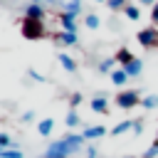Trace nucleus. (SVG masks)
Segmentation results:
<instances>
[{"mask_svg":"<svg viewBox=\"0 0 158 158\" xmlns=\"http://www.w3.org/2000/svg\"><path fill=\"white\" fill-rule=\"evenodd\" d=\"M123 72H126L128 77H138V74L143 72V59H138V57H136V59H133L128 67H123Z\"/></svg>","mask_w":158,"mask_h":158,"instance_id":"1a4fd4ad","label":"nucleus"},{"mask_svg":"<svg viewBox=\"0 0 158 158\" xmlns=\"http://www.w3.org/2000/svg\"><path fill=\"white\" fill-rule=\"evenodd\" d=\"M111 81H114L116 86H123V84L128 81V74H126V72L118 67V69H114V72H111Z\"/></svg>","mask_w":158,"mask_h":158,"instance_id":"f8f14e48","label":"nucleus"},{"mask_svg":"<svg viewBox=\"0 0 158 158\" xmlns=\"http://www.w3.org/2000/svg\"><path fill=\"white\" fill-rule=\"evenodd\" d=\"M20 121H22V123H30V121H35V111H25V114L20 116Z\"/></svg>","mask_w":158,"mask_h":158,"instance_id":"bb28decb","label":"nucleus"},{"mask_svg":"<svg viewBox=\"0 0 158 158\" xmlns=\"http://www.w3.org/2000/svg\"><path fill=\"white\" fill-rule=\"evenodd\" d=\"M86 158H96V148H94V146L86 148Z\"/></svg>","mask_w":158,"mask_h":158,"instance_id":"7c9ffc66","label":"nucleus"},{"mask_svg":"<svg viewBox=\"0 0 158 158\" xmlns=\"http://www.w3.org/2000/svg\"><path fill=\"white\" fill-rule=\"evenodd\" d=\"M32 2H37V5H42V2H44V0H32ZM49 2H54V0H49Z\"/></svg>","mask_w":158,"mask_h":158,"instance_id":"473e14b6","label":"nucleus"},{"mask_svg":"<svg viewBox=\"0 0 158 158\" xmlns=\"http://www.w3.org/2000/svg\"><path fill=\"white\" fill-rule=\"evenodd\" d=\"M84 25H86L89 30H96V27H99V17H96L94 12H89V15L84 17Z\"/></svg>","mask_w":158,"mask_h":158,"instance_id":"4be33fe9","label":"nucleus"},{"mask_svg":"<svg viewBox=\"0 0 158 158\" xmlns=\"http://www.w3.org/2000/svg\"><path fill=\"white\" fill-rule=\"evenodd\" d=\"M151 20H153V27H158V2L151 7Z\"/></svg>","mask_w":158,"mask_h":158,"instance_id":"cd10ccee","label":"nucleus"},{"mask_svg":"<svg viewBox=\"0 0 158 158\" xmlns=\"http://www.w3.org/2000/svg\"><path fill=\"white\" fill-rule=\"evenodd\" d=\"M131 131H133V133H141V131H143V118H136V121H133V128H131Z\"/></svg>","mask_w":158,"mask_h":158,"instance_id":"c85d7f7f","label":"nucleus"},{"mask_svg":"<svg viewBox=\"0 0 158 158\" xmlns=\"http://www.w3.org/2000/svg\"><path fill=\"white\" fill-rule=\"evenodd\" d=\"M96 2H106V0H96Z\"/></svg>","mask_w":158,"mask_h":158,"instance_id":"72a5a7b5","label":"nucleus"},{"mask_svg":"<svg viewBox=\"0 0 158 158\" xmlns=\"http://www.w3.org/2000/svg\"><path fill=\"white\" fill-rule=\"evenodd\" d=\"M138 104H141V96H138V91H133V89L116 94V106H118V109H133V106H138Z\"/></svg>","mask_w":158,"mask_h":158,"instance_id":"7ed1b4c3","label":"nucleus"},{"mask_svg":"<svg viewBox=\"0 0 158 158\" xmlns=\"http://www.w3.org/2000/svg\"><path fill=\"white\" fill-rule=\"evenodd\" d=\"M27 74H30V77H32V79H35V81H44V77H42V74H40V72H37V69H30V72H27Z\"/></svg>","mask_w":158,"mask_h":158,"instance_id":"c756f323","label":"nucleus"},{"mask_svg":"<svg viewBox=\"0 0 158 158\" xmlns=\"http://www.w3.org/2000/svg\"><path fill=\"white\" fill-rule=\"evenodd\" d=\"M104 133H106V128H104V126H86L81 136H84V138H101Z\"/></svg>","mask_w":158,"mask_h":158,"instance_id":"9b49d317","label":"nucleus"},{"mask_svg":"<svg viewBox=\"0 0 158 158\" xmlns=\"http://www.w3.org/2000/svg\"><path fill=\"white\" fill-rule=\"evenodd\" d=\"M128 128H133V118H123V121H118V123L111 128V133H114V136H121V133H126Z\"/></svg>","mask_w":158,"mask_h":158,"instance_id":"9d476101","label":"nucleus"},{"mask_svg":"<svg viewBox=\"0 0 158 158\" xmlns=\"http://www.w3.org/2000/svg\"><path fill=\"white\" fill-rule=\"evenodd\" d=\"M59 25H62V30L64 32H77V15H72V12H59Z\"/></svg>","mask_w":158,"mask_h":158,"instance_id":"39448f33","label":"nucleus"},{"mask_svg":"<svg viewBox=\"0 0 158 158\" xmlns=\"http://www.w3.org/2000/svg\"><path fill=\"white\" fill-rule=\"evenodd\" d=\"M2 148H12V138L7 133H0V151Z\"/></svg>","mask_w":158,"mask_h":158,"instance_id":"393cba45","label":"nucleus"},{"mask_svg":"<svg viewBox=\"0 0 158 158\" xmlns=\"http://www.w3.org/2000/svg\"><path fill=\"white\" fill-rule=\"evenodd\" d=\"M143 158H158V138H156V141L151 143V148H148V151L143 153Z\"/></svg>","mask_w":158,"mask_h":158,"instance_id":"b1692460","label":"nucleus"},{"mask_svg":"<svg viewBox=\"0 0 158 158\" xmlns=\"http://www.w3.org/2000/svg\"><path fill=\"white\" fill-rule=\"evenodd\" d=\"M123 12H126V17H128V20H138V17H141V10H138L136 5H131V2L126 5V10H123Z\"/></svg>","mask_w":158,"mask_h":158,"instance_id":"6ab92c4d","label":"nucleus"},{"mask_svg":"<svg viewBox=\"0 0 158 158\" xmlns=\"http://www.w3.org/2000/svg\"><path fill=\"white\" fill-rule=\"evenodd\" d=\"M114 69H116V59H114V57H109V59H101V62H99V72H109V74H111Z\"/></svg>","mask_w":158,"mask_h":158,"instance_id":"dca6fc26","label":"nucleus"},{"mask_svg":"<svg viewBox=\"0 0 158 158\" xmlns=\"http://www.w3.org/2000/svg\"><path fill=\"white\" fill-rule=\"evenodd\" d=\"M141 106H143V109H156V106H158V96H156V94H151V96L141 99Z\"/></svg>","mask_w":158,"mask_h":158,"instance_id":"412c9836","label":"nucleus"},{"mask_svg":"<svg viewBox=\"0 0 158 158\" xmlns=\"http://www.w3.org/2000/svg\"><path fill=\"white\" fill-rule=\"evenodd\" d=\"M81 99H84L81 94H72V96H69V106H72V111H74V109L81 104Z\"/></svg>","mask_w":158,"mask_h":158,"instance_id":"a878e982","label":"nucleus"},{"mask_svg":"<svg viewBox=\"0 0 158 158\" xmlns=\"http://www.w3.org/2000/svg\"><path fill=\"white\" fill-rule=\"evenodd\" d=\"M91 111H96V114H109V101L104 99V96H96V99H91Z\"/></svg>","mask_w":158,"mask_h":158,"instance_id":"6e6552de","label":"nucleus"},{"mask_svg":"<svg viewBox=\"0 0 158 158\" xmlns=\"http://www.w3.org/2000/svg\"><path fill=\"white\" fill-rule=\"evenodd\" d=\"M136 40H138V44L146 47V49H158V30H156V27H143Z\"/></svg>","mask_w":158,"mask_h":158,"instance_id":"f03ea898","label":"nucleus"},{"mask_svg":"<svg viewBox=\"0 0 158 158\" xmlns=\"http://www.w3.org/2000/svg\"><path fill=\"white\" fill-rule=\"evenodd\" d=\"M69 156H72V153H69V148H67L64 138H59V141L49 143V148H47V153H44V158H69Z\"/></svg>","mask_w":158,"mask_h":158,"instance_id":"20e7f679","label":"nucleus"},{"mask_svg":"<svg viewBox=\"0 0 158 158\" xmlns=\"http://www.w3.org/2000/svg\"><path fill=\"white\" fill-rule=\"evenodd\" d=\"M0 158H22V151L20 148H2Z\"/></svg>","mask_w":158,"mask_h":158,"instance_id":"a211bd4d","label":"nucleus"},{"mask_svg":"<svg viewBox=\"0 0 158 158\" xmlns=\"http://www.w3.org/2000/svg\"><path fill=\"white\" fill-rule=\"evenodd\" d=\"M20 32H22L25 40H42V37H44V22H42V20H30V17H25L22 25H20Z\"/></svg>","mask_w":158,"mask_h":158,"instance_id":"f257e3e1","label":"nucleus"},{"mask_svg":"<svg viewBox=\"0 0 158 158\" xmlns=\"http://www.w3.org/2000/svg\"><path fill=\"white\" fill-rule=\"evenodd\" d=\"M52 128H54V121H52V118H42V121L37 123L40 136H49V133H52Z\"/></svg>","mask_w":158,"mask_h":158,"instance_id":"2eb2a0df","label":"nucleus"},{"mask_svg":"<svg viewBox=\"0 0 158 158\" xmlns=\"http://www.w3.org/2000/svg\"><path fill=\"white\" fill-rule=\"evenodd\" d=\"M126 158H131V156H126Z\"/></svg>","mask_w":158,"mask_h":158,"instance_id":"f704fd0d","label":"nucleus"},{"mask_svg":"<svg viewBox=\"0 0 158 158\" xmlns=\"http://www.w3.org/2000/svg\"><path fill=\"white\" fill-rule=\"evenodd\" d=\"M106 5H109L111 10H126L128 0H106Z\"/></svg>","mask_w":158,"mask_h":158,"instance_id":"5701e85b","label":"nucleus"},{"mask_svg":"<svg viewBox=\"0 0 158 158\" xmlns=\"http://www.w3.org/2000/svg\"><path fill=\"white\" fill-rule=\"evenodd\" d=\"M79 121H81V118H79V114H77V111H69V114H67V118H64V123H67L69 128L79 126Z\"/></svg>","mask_w":158,"mask_h":158,"instance_id":"aec40b11","label":"nucleus"},{"mask_svg":"<svg viewBox=\"0 0 158 158\" xmlns=\"http://www.w3.org/2000/svg\"><path fill=\"white\" fill-rule=\"evenodd\" d=\"M114 59H116V64H121V69H123V67H128L136 57H133V52H131L128 47H121V49L114 54Z\"/></svg>","mask_w":158,"mask_h":158,"instance_id":"423d86ee","label":"nucleus"},{"mask_svg":"<svg viewBox=\"0 0 158 158\" xmlns=\"http://www.w3.org/2000/svg\"><path fill=\"white\" fill-rule=\"evenodd\" d=\"M57 42L62 44H77V32H57Z\"/></svg>","mask_w":158,"mask_h":158,"instance_id":"ddd939ff","label":"nucleus"},{"mask_svg":"<svg viewBox=\"0 0 158 158\" xmlns=\"http://www.w3.org/2000/svg\"><path fill=\"white\" fill-rule=\"evenodd\" d=\"M59 64H62L67 72H77V62H74L67 52H62V54H59Z\"/></svg>","mask_w":158,"mask_h":158,"instance_id":"4468645a","label":"nucleus"},{"mask_svg":"<svg viewBox=\"0 0 158 158\" xmlns=\"http://www.w3.org/2000/svg\"><path fill=\"white\" fill-rule=\"evenodd\" d=\"M25 17H30V20H44V7L37 5V2H30L25 7Z\"/></svg>","mask_w":158,"mask_h":158,"instance_id":"0eeeda50","label":"nucleus"},{"mask_svg":"<svg viewBox=\"0 0 158 158\" xmlns=\"http://www.w3.org/2000/svg\"><path fill=\"white\" fill-rule=\"evenodd\" d=\"M64 12L79 15V12H81V0H67V5H64Z\"/></svg>","mask_w":158,"mask_h":158,"instance_id":"f3484780","label":"nucleus"},{"mask_svg":"<svg viewBox=\"0 0 158 158\" xmlns=\"http://www.w3.org/2000/svg\"><path fill=\"white\" fill-rule=\"evenodd\" d=\"M138 2H141V5H151V7H153V5L158 2V0H138Z\"/></svg>","mask_w":158,"mask_h":158,"instance_id":"2f4dec72","label":"nucleus"}]
</instances>
